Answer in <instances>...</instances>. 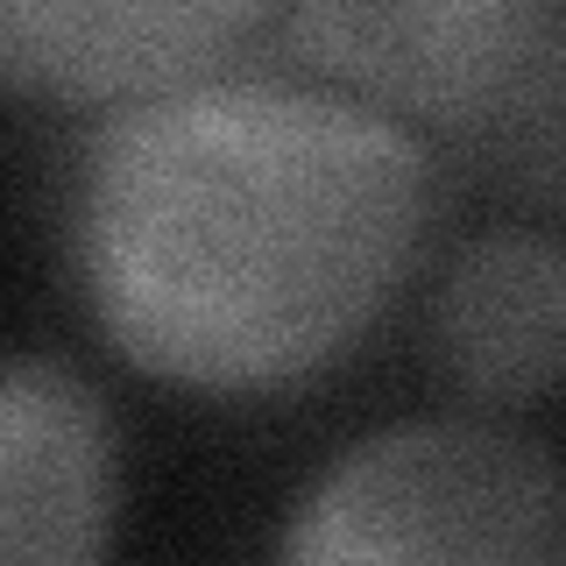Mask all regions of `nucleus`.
Segmentation results:
<instances>
[{
    "label": "nucleus",
    "mask_w": 566,
    "mask_h": 566,
    "mask_svg": "<svg viewBox=\"0 0 566 566\" xmlns=\"http://www.w3.org/2000/svg\"><path fill=\"white\" fill-rule=\"evenodd\" d=\"M432 156L403 120L305 78L206 71L93 128L71 248L135 368L191 389L312 376L403 283Z\"/></svg>",
    "instance_id": "1"
},
{
    "label": "nucleus",
    "mask_w": 566,
    "mask_h": 566,
    "mask_svg": "<svg viewBox=\"0 0 566 566\" xmlns=\"http://www.w3.org/2000/svg\"><path fill=\"white\" fill-rule=\"evenodd\" d=\"M276 566H566L559 460L489 418L382 424L305 489Z\"/></svg>",
    "instance_id": "2"
},
{
    "label": "nucleus",
    "mask_w": 566,
    "mask_h": 566,
    "mask_svg": "<svg viewBox=\"0 0 566 566\" xmlns=\"http://www.w3.org/2000/svg\"><path fill=\"white\" fill-rule=\"evenodd\" d=\"M283 35L318 78L376 114H418L460 135H559L566 35L545 0H397V8L283 14Z\"/></svg>",
    "instance_id": "3"
},
{
    "label": "nucleus",
    "mask_w": 566,
    "mask_h": 566,
    "mask_svg": "<svg viewBox=\"0 0 566 566\" xmlns=\"http://www.w3.org/2000/svg\"><path fill=\"white\" fill-rule=\"evenodd\" d=\"M114 411L71 361H0V566H99L114 531Z\"/></svg>",
    "instance_id": "4"
},
{
    "label": "nucleus",
    "mask_w": 566,
    "mask_h": 566,
    "mask_svg": "<svg viewBox=\"0 0 566 566\" xmlns=\"http://www.w3.org/2000/svg\"><path fill=\"white\" fill-rule=\"evenodd\" d=\"M262 22V0H0V85L142 99L220 71Z\"/></svg>",
    "instance_id": "5"
},
{
    "label": "nucleus",
    "mask_w": 566,
    "mask_h": 566,
    "mask_svg": "<svg viewBox=\"0 0 566 566\" xmlns=\"http://www.w3.org/2000/svg\"><path fill=\"white\" fill-rule=\"evenodd\" d=\"M439 376L489 411L545 403L566 354V255L553 234L495 227L468 241L432 297Z\"/></svg>",
    "instance_id": "6"
}]
</instances>
